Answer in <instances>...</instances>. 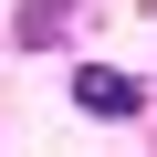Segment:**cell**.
Here are the masks:
<instances>
[{
    "mask_svg": "<svg viewBox=\"0 0 157 157\" xmlns=\"http://www.w3.org/2000/svg\"><path fill=\"white\" fill-rule=\"evenodd\" d=\"M73 11H84V0H21V42H32V52H52V42L73 32Z\"/></svg>",
    "mask_w": 157,
    "mask_h": 157,
    "instance_id": "obj_2",
    "label": "cell"
},
{
    "mask_svg": "<svg viewBox=\"0 0 157 157\" xmlns=\"http://www.w3.org/2000/svg\"><path fill=\"white\" fill-rule=\"evenodd\" d=\"M73 105H84V115H136V84L105 73V63H84V73H73Z\"/></svg>",
    "mask_w": 157,
    "mask_h": 157,
    "instance_id": "obj_1",
    "label": "cell"
}]
</instances>
